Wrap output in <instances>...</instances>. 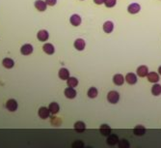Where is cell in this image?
Segmentation results:
<instances>
[{"instance_id": "cell-4", "label": "cell", "mask_w": 161, "mask_h": 148, "mask_svg": "<svg viewBox=\"0 0 161 148\" xmlns=\"http://www.w3.org/2000/svg\"><path fill=\"white\" fill-rule=\"evenodd\" d=\"M140 10H141L140 5L137 3H132L127 7V11H128L129 14H137L140 12Z\"/></svg>"}, {"instance_id": "cell-7", "label": "cell", "mask_w": 161, "mask_h": 148, "mask_svg": "<svg viewBox=\"0 0 161 148\" xmlns=\"http://www.w3.org/2000/svg\"><path fill=\"white\" fill-rule=\"evenodd\" d=\"M149 74V69L148 67L145 66V65H142L140 67H138L137 69V75L139 76L140 78H145L147 75Z\"/></svg>"}, {"instance_id": "cell-21", "label": "cell", "mask_w": 161, "mask_h": 148, "mask_svg": "<svg viewBox=\"0 0 161 148\" xmlns=\"http://www.w3.org/2000/svg\"><path fill=\"white\" fill-rule=\"evenodd\" d=\"M48 110H49V111H50V113H52V114H56V113H58L59 110H60V106L57 103L53 102V103H51L50 105H49Z\"/></svg>"}, {"instance_id": "cell-11", "label": "cell", "mask_w": 161, "mask_h": 148, "mask_svg": "<svg viewBox=\"0 0 161 148\" xmlns=\"http://www.w3.org/2000/svg\"><path fill=\"white\" fill-rule=\"evenodd\" d=\"M99 132L104 136H108L111 134V128L107 124H102L101 128H99Z\"/></svg>"}, {"instance_id": "cell-18", "label": "cell", "mask_w": 161, "mask_h": 148, "mask_svg": "<svg viewBox=\"0 0 161 148\" xmlns=\"http://www.w3.org/2000/svg\"><path fill=\"white\" fill-rule=\"evenodd\" d=\"M133 133H134V135H145L146 133V128L142 126V125H138V126H136L134 129H133Z\"/></svg>"}, {"instance_id": "cell-6", "label": "cell", "mask_w": 161, "mask_h": 148, "mask_svg": "<svg viewBox=\"0 0 161 148\" xmlns=\"http://www.w3.org/2000/svg\"><path fill=\"white\" fill-rule=\"evenodd\" d=\"M125 79L126 81V82L128 84H130V85L135 84L137 82V77H136L135 74H133V73H128V74H127V75L125 76Z\"/></svg>"}, {"instance_id": "cell-29", "label": "cell", "mask_w": 161, "mask_h": 148, "mask_svg": "<svg viewBox=\"0 0 161 148\" xmlns=\"http://www.w3.org/2000/svg\"><path fill=\"white\" fill-rule=\"evenodd\" d=\"M73 147H74V148H82V147H84V143H83L81 140H75L73 143Z\"/></svg>"}, {"instance_id": "cell-2", "label": "cell", "mask_w": 161, "mask_h": 148, "mask_svg": "<svg viewBox=\"0 0 161 148\" xmlns=\"http://www.w3.org/2000/svg\"><path fill=\"white\" fill-rule=\"evenodd\" d=\"M6 107L9 111H15L18 110V103H16V101L14 99H10L9 101H7V104H6Z\"/></svg>"}, {"instance_id": "cell-31", "label": "cell", "mask_w": 161, "mask_h": 148, "mask_svg": "<svg viewBox=\"0 0 161 148\" xmlns=\"http://www.w3.org/2000/svg\"><path fill=\"white\" fill-rule=\"evenodd\" d=\"M104 1L105 0H94V2H95L97 5H101V4L104 3Z\"/></svg>"}, {"instance_id": "cell-24", "label": "cell", "mask_w": 161, "mask_h": 148, "mask_svg": "<svg viewBox=\"0 0 161 148\" xmlns=\"http://www.w3.org/2000/svg\"><path fill=\"white\" fill-rule=\"evenodd\" d=\"M67 84H68L69 87H76L77 84H78V79L74 78V77H70L68 79H67Z\"/></svg>"}, {"instance_id": "cell-9", "label": "cell", "mask_w": 161, "mask_h": 148, "mask_svg": "<svg viewBox=\"0 0 161 148\" xmlns=\"http://www.w3.org/2000/svg\"><path fill=\"white\" fill-rule=\"evenodd\" d=\"M65 96L69 99H74L76 97V91L74 90V87H68L67 89H65Z\"/></svg>"}, {"instance_id": "cell-12", "label": "cell", "mask_w": 161, "mask_h": 148, "mask_svg": "<svg viewBox=\"0 0 161 148\" xmlns=\"http://www.w3.org/2000/svg\"><path fill=\"white\" fill-rule=\"evenodd\" d=\"M74 48L77 49V50H83L85 49V45H86V43L83 39H76L74 41Z\"/></svg>"}, {"instance_id": "cell-15", "label": "cell", "mask_w": 161, "mask_h": 148, "mask_svg": "<svg viewBox=\"0 0 161 148\" xmlns=\"http://www.w3.org/2000/svg\"><path fill=\"white\" fill-rule=\"evenodd\" d=\"M125 78L121 75V74H117V75H115L113 77V82L116 84V85H119V86H121V85H123L124 82H125Z\"/></svg>"}, {"instance_id": "cell-14", "label": "cell", "mask_w": 161, "mask_h": 148, "mask_svg": "<svg viewBox=\"0 0 161 148\" xmlns=\"http://www.w3.org/2000/svg\"><path fill=\"white\" fill-rule=\"evenodd\" d=\"M37 37L41 42H46V41H47L49 35H48V32L46 30H40L37 34Z\"/></svg>"}, {"instance_id": "cell-25", "label": "cell", "mask_w": 161, "mask_h": 148, "mask_svg": "<svg viewBox=\"0 0 161 148\" xmlns=\"http://www.w3.org/2000/svg\"><path fill=\"white\" fill-rule=\"evenodd\" d=\"M98 89L96 87H91L90 89L88 90V97L89 98H91V99H94V98H96V97L98 96Z\"/></svg>"}, {"instance_id": "cell-17", "label": "cell", "mask_w": 161, "mask_h": 148, "mask_svg": "<svg viewBox=\"0 0 161 148\" xmlns=\"http://www.w3.org/2000/svg\"><path fill=\"white\" fill-rule=\"evenodd\" d=\"M113 29H114V24H113V22L112 21H105L104 22V24H103V31L105 32V33H107V34H109V33H111L113 31Z\"/></svg>"}, {"instance_id": "cell-23", "label": "cell", "mask_w": 161, "mask_h": 148, "mask_svg": "<svg viewBox=\"0 0 161 148\" xmlns=\"http://www.w3.org/2000/svg\"><path fill=\"white\" fill-rule=\"evenodd\" d=\"M2 64L5 68H7V69H12L15 65V62L13 59L11 58H5L3 61H2Z\"/></svg>"}, {"instance_id": "cell-30", "label": "cell", "mask_w": 161, "mask_h": 148, "mask_svg": "<svg viewBox=\"0 0 161 148\" xmlns=\"http://www.w3.org/2000/svg\"><path fill=\"white\" fill-rule=\"evenodd\" d=\"M57 0H46V3L47 5H49V6H54L55 4H56Z\"/></svg>"}, {"instance_id": "cell-3", "label": "cell", "mask_w": 161, "mask_h": 148, "mask_svg": "<svg viewBox=\"0 0 161 148\" xmlns=\"http://www.w3.org/2000/svg\"><path fill=\"white\" fill-rule=\"evenodd\" d=\"M39 116H40L42 119H46L49 117V114H50V111L46 106H42L39 109Z\"/></svg>"}, {"instance_id": "cell-27", "label": "cell", "mask_w": 161, "mask_h": 148, "mask_svg": "<svg viewBox=\"0 0 161 148\" xmlns=\"http://www.w3.org/2000/svg\"><path fill=\"white\" fill-rule=\"evenodd\" d=\"M118 145H119L120 148H128L129 147V142H128V140L125 139H121V140L119 139Z\"/></svg>"}, {"instance_id": "cell-26", "label": "cell", "mask_w": 161, "mask_h": 148, "mask_svg": "<svg viewBox=\"0 0 161 148\" xmlns=\"http://www.w3.org/2000/svg\"><path fill=\"white\" fill-rule=\"evenodd\" d=\"M152 93L154 96H159L161 94V85L160 84H154L152 88Z\"/></svg>"}, {"instance_id": "cell-20", "label": "cell", "mask_w": 161, "mask_h": 148, "mask_svg": "<svg viewBox=\"0 0 161 148\" xmlns=\"http://www.w3.org/2000/svg\"><path fill=\"white\" fill-rule=\"evenodd\" d=\"M43 52H44L47 53V54H49V55L53 54L54 52H55L54 47H53V45H52L51 44H49V43H47V44H46V45H43Z\"/></svg>"}, {"instance_id": "cell-32", "label": "cell", "mask_w": 161, "mask_h": 148, "mask_svg": "<svg viewBox=\"0 0 161 148\" xmlns=\"http://www.w3.org/2000/svg\"><path fill=\"white\" fill-rule=\"evenodd\" d=\"M158 73H159V74H160V75H161V66H160V67L158 68Z\"/></svg>"}, {"instance_id": "cell-16", "label": "cell", "mask_w": 161, "mask_h": 148, "mask_svg": "<svg viewBox=\"0 0 161 148\" xmlns=\"http://www.w3.org/2000/svg\"><path fill=\"white\" fill-rule=\"evenodd\" d=\"M107 144L111 145V146H113L115 144H117L118 142H119V138H118V135H108V138H107Z\"/></svg>"}, {"instance_id": "cell-8", "label": "cell", "mask_w": 161, "mask_h": 148, "mask_svg": "<svg viewBox=\"0 0 161 148\" xmlns=\"http://www.w3.org/2000/svg\"><path fill=\"white\" fill-rule=\"evenodd\" d=\"M147 78H148V81L149 82H154V83H156L158 82L159 81V76H158V74L157 73H155V72H151V73H149L148 75H147Z\"/></svg>"}, {"instance_id": "cell-10", "label": "cell", "mask_w": 161, "mask_h": 148, "mask_svg": "<svg viewBox=\"0 0 161 148\" xmlns=\"http://www.w3.org/2000/svg\"><path fill=\"white\" fill-rule=\"evenodd\" d=\"M46 1H43V0H37L35 2V8L40 11V12H43V11L46 10Z\"/></svg>"}, {"instance_id": "cell-5", "label": "cell", "mask_w": 161, "mask_h": 148, "mask_svg": "<svg viewBox=\"0 0 161 148\" xmlns=\"http://www.w3.org/2000/svg\"><path fill=\"white\" fill-rule=\"evenodd\" d=\"M20 52L21 54L23 55H29L33 52V47L29 44H26V45H23L20 49Z\"/></svg>"}, {"instance_id": "cell-28", "label": "cell", "mask_w": 161, "mask_h": 148, "mask_svg": "<svg viewBox=\"0 0 161 148\" xmlns=\"http://www.w3.org/2000/svg\"><path fill=\"white\" fill-rule=\"evenodd\" d=\"M116 3H117V0H105V1H104L105 6H106L107 8L114 7L116 5Z\"/></svg>"}, {"instance_id": "cell-13", "label": "cell", "mask_w": 161, "mask_h": 148, "mask_svg": "<svg viewBox=\"0 0 161 148\" xmlns=\"http://www.w3.org/2000/svg\"><path fill=\"white\" fill-rule=\"evenodd\" d=\"M58 76L61 79L67 81V79L70 78V72L68 69H66V68H62V69H60V71L58 73Z\"/></svg>"}, {"instance_id": "cell-22", "label": "cell", "mask_w": 161, "mask_h": 148, "mask_svg": "<svg viewBox=\"0 0 161 148\" xmlns=\"http://www.w3.org/2000/svg\"><path fill=\"white\" fill-rule=\"evenodd\" d=\"M85 129H86V125H85V123H83L82 121H78V122H76L74 124V130L76 131V132L82 133V132H84Z\"/></svg>"}, {"instance_id": "cell-19", "label": "cell", "mask_w": 161, "mask_h": 148, "mask_svg": "<svg viewBox=\"0 0 161 148\" xmlns=\"http://www.w3.org/2000/svg\"><path fill=\"white\" fill-rule=\"evenodd\" d=\"M70 23L73 24L74 26H78L81 23V18H80L78 15H73V16H70Z\"/></svg>"}, {"instance_id": "cell-1", "label": "cell", "mask_w": 161, "mask_h": 148, "mask_svg": "<svg viewBox=\"0 0 161 148\" xmlns=\"http://www.w3.org/2000/svg\"><path fill=\"white\" fill-rule=\"evenodd\" d=\"M120 99V95L117 91H110L107 94V100L111 104H117Z\"/></svg>"}]
</instances>
